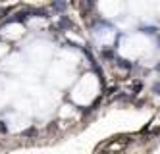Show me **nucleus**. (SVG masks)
Masks as SVG:
<instances>
[{
  "label": "nucleus",
  "instance_id": "nucleus-2",
  "mask_svg": "<svg viewBox=\"0 0 160 154\" xmlns=\"http://www.w3.org/2000/svg\"><path fill=\"white\" fill-rule=\"evenodd\" d=\"M154 91H158V94H160V85H154Z\"/></svg>",
  "mask_w": 160,
  "mask_h": 154
},
{
  "label": "nucleus",
  "instance_id": "nucleus-1",
  "mask_svg": "<svg viewBox=\"0 0 160 154\" xmlns=\"http://www.w3.org/2000/svg\"><path fill=\"white\" fill-rule=\"evenodd\" d=\"M52 6H54L56 10L60 12V10H64V8H66V0H54V2H52Z\"/></svg>",
  "mask_w": 160,
  "mask_h": 154
}]
</instances>
